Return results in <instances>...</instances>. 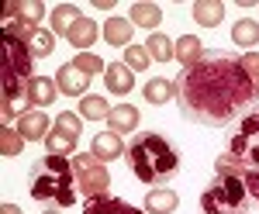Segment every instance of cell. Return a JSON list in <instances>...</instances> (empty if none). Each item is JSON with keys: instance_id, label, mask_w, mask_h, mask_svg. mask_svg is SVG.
Wrapping results in <instances>:
<instances>
[{"instance_id": "obj_1", "label": "cell", "mask_w": 259, "mask_h": 214, "mask_svg": "<svg viewBox=\"0 0 259 214\" xmlns=\"http://www.w3.org/2000/svg\"><path fill=\"white\" fill-rule=\"evenodd\" d=\"M177 87L180 114L204 128H225L256 100V83L245 76L239 59L204 56V62L183 69Z\"/></svg>"}, {"instance_id": "obj_2", "label": "cell", "mask_w": 259, "mask_h": 214, "mask_svg": "<svg viewBox=\"0 0 259 214\" xmlns=\"http://www.w3.org/2000/svg\"><path fill=\"white\" fill-rule=\"evenodd\" d=\"M0 114L4 124H11V117H24L28 104V87H31V45L11 35L7 28L0 31Z\"/></svg>"}, {"instance_id": "obj_3", "label": "cell", "mask_w": 259, "mask_h": 214, "mask_svg": "<svg viewBox=\"0 0 259 214\" xmlns=\"http://www.w3.org/2000/svg\"><path fill=\"white\" fill-rule=\"evenodd\" d=\"M128 162L142 183L149 187H166L180 169V152L159 135V132H142L128 142Z\"/></svg>"}, {"instance_id": "obj_4", "label": "cell", "mask_w": 259, "mask_h": 214, "mask_svg": "<svg viewBox=\"0 0 259 214\" xmlns=\"http://www.w3.org/2000/svg\"><path fill=\"white\" fill-rule=\"evenodd\" d=\"M31 200L41 204H56V207H69L76 200V176H73V162L66 156H45L31 166V187H28Z\"/></svg>"}, {"instance_id": "obj_5", "label": "cell", "mask_w": 259, "mask_h": 214, "mask_svg": "<svg viewBox=\"0 0 259 214\" xmlns=\"http://www.w3.org/2000/svg\"><path fill=\"white\" fill-rule=\"evenodd\" d=\"M259 166V114L242 117L239 132L228 138V152L218 159V173H245Z\"/></svg>"}, {"instance_id": "obj_6", "label": "cell", "mask_w": 259, "mask_h": 214, "mask_svg": "<svg viewBox=\"0 0 259 214\" xmlns=\"http://www.w3.org/2000/svg\"><path fill=\"white\" fill-rule=\"evenodd\" d=\"M204 214H249V194L239 173H218L211 187L200 194Z\"/></svg>"}, {"instance_id": "obj_7", "label": "cell", "mask_w": 259, "mask_h": 214, "mask_svg": "<svg viewBox=\"0 0 259 214\" xmlns=\"http://www.w3.org/2000/svg\"><path fill=\"white\" fill-rule=\"evenodd\" d=\"M45 18V4L41 0H11L7 7H4V28L11 31V35H18L21 41H28L31 45V38L38 35V21Z\"/></svg>"}, {"instance_id": "obj_8", "label": "cell", "mask_w": 259, "mask_h": 214, "mask_svg": "<svg viewBox=\"0 0 259 214\" xmlns=\"http://www.w3.org/2000/svg\"><path fill=\"white\" fill-rule=\"evenodd\" d=\"M69 162H73V176H76V190H80L87 200L107 194L111 173H107V166H104L100 159H94L90 152H76V156H69Z\"/></svg>"}, {"instance_id": "obj_9", "label": "cell", "mask_w": 259, "mask_h": 214, "mask_svg": "<svg viewBox=\"0 0 259 214\" xmlns=\"http://www.w3.org/2000/svg\"><path fill=\"white\" fill-rule=\"evenodd\" d=\"M56 87H59L66 97H87V87H90V76L83 73L76 62H62L56 69Z\"/></svg>"}, {"instance_id": "obj_10", "label": "cell", "mask_w": 259, "mask_h": 214, "mask_svg": "<svg viewBox=\"0 0 259 214\" xmlns=\"http://www.w3.org/2000/svg\"><path fill=\"white\" fill-rule=\"evenodd\" d=\"M14 128L24 135V142H38V138H49L52 121H49V114H45V111H28V114L21 117Z\"/></svg>"}, {"instance_id": "obj_11", "label": "cell", "mask_w": 259, "mask_h": 214, "mask_svg": "<svg viewBox=\"0 0 259 214\" xmlns=\"http://www.w3.org/2000/svg\"><path fill=\"white\" fill-rule=\"evenodd\" d=\"M104 83H107V90L118 94V97H124V94L135 90V76H132V69L121 66V62H111V66L104 69Z\"/></svg>"}, {"instance_id": "obj_12", "label": "cell", "mask_w": 259, "mask_h": 214, "mask_svg": "<svg viewBox=\"0 0 259 214\" xmlns=\"http://www.w3.org/2000/svg\"><path fill=\"white\" fill-rule=\"evenodd\" d=\"M107 128L114 132V135H124V132H135L139 128V107H132V104H114L111 107V114H107Z\"/></svg>"}, {"instance_id": "obj_13", "label": "cell", "mask_w": 259, "mask_h": 214, "mask_svg": "<svg viewBox=\"0 0 259 214\" xmlns=\"http://www.w3.org/2000/svg\"><path fill=\"white\" fill-rule=\"evenodd\" d=\"M121 152H128V149L121 145V135H114V132H100V135L94 138V145H90V156L100 159V162L121 159Z\"/></svg>"}, {"instance_id": "obj_14", "label": "cell", "mask_w": 259, "mask_h": 214, "mask_svg": "<svg viewBox=\"0 0 259 214\" xmlns=\"http://www.w3.org/2000/svg\"><path fill=\"white\" fill-rule=\"evenodd\" d=\"M173 49H177V59L183 62V69L204 62V45H200L197 35H180V38L173 41Z\"/></svg>"}, {"instance_id": "obj_15", "label": "cell", "mask_w": 259, "mask_h": 214, "mask_svg": "<svg viewBox=\"0 0 259 214\" xmlns=\"http://www.w3.org/2000/svg\"><path fill=\"white\" fill-rule=\"evenodd\" d=\"M225 21V4L221 0H197L194 4V24L200 28H218Z\"/></svg>"}, {"instance_id": "obj_16", "label": "cell", "mask_w": 259, "mask_h": 214, "mask_svg": "<svg viewBox=\"0 0 259 214\" xmlns=\"http://www.w3.org/2000/svg\"><path fill=\"white\" fill-rule=\"evenodd\" d=\"M80 7L76 4H59V7H52V14H49V21H52V35H69L73 31V24L80 21Z\"/></svg>"}, {"instance_id": "obj_17", "label": "cell", "mask_w": 259, "mask_h": 214, "mask_svg": "<svg viewBox=\"0 0 259 214\" xmlns=\"http://www.w3.org/2000/svg\"><path fill=\"white\" fill-rule=\"evenodd\" d=\"M83 214H142L139 207H132V204H124L118 197H94V200H87V207Z\"/></svg>"}, {"instance_id": "obj_18", "label": "cell", "mask_w": 259, "mask_h": 214, "mask_svg": "<svg viewBox=\"0 0 259 214\" xmlns=\"http://www.w3.org/2000/svg\"><path fill=\"white\" fill-rule=\"evenodd\" d=\"M180 204L177 190H169V187H156L152 194L145 197V211L149 214H173Z\"/></svg>"}, {"instance_id": "obj_19", "label": "cell", "mask_w": 259, "mask_h": 214, "mask_svg": "<svg viewBox=\"0 0 259 214\" xmlns=\"http://www.w3.org/2000/svg\"><path fill=\"white\" fill-rule=\"evenodd\" d=\"M66 41H69L73 49H80V52L94 49V41H97V24H94L90 18H80L76 24H73V31L66 35Z\"/></svg>"}, {"instance_id": "obj_20", "label": "cell", "mask_w": 259, "mask_h": 214, "mask_svg": "<svg viewBox=\"0 0 259 214\" xmlns=\"http://www.w3.org/2000/svg\"><path fill=\"white\" fill-rule=\"evenodd\" d=\"M56 79H49V76H35L31 79V87H28V104H35V111H41L45 104H52L56 100Z\"/></svg>"}, {"instance_id": "obj_21", "label": "cell", "mask_w": 259, "mask_h": 214, "mask_svg": "<svg viewBox=\"0 0 259 214\" xmlns=\"http://www.w3.org/2000/svg\"><path fill=\"white\" fill-rule=\"evenodd\" d=\"M128 21L139 24V28H159L162 24V11H159V4H145V0H139V4H132Z\"/></svg>"}, {"instance_id": "obj_22", "label": "cell", "mask_w": 259, "mask_h": 214, "mask_svg": "<svg viewBox=\"0 0 259 214\" xmlns=\"http://www.w3.org/2000/svg\"><path fill=\"white\" fill-rule=\"evenodd\" d=\"M142 97H145V104H169V100L177 97V87L169 83V79H162V76H156V79H149L145 83V90H142Z\"/></svg>"}, {"instance_id": "obj_23", "label": "cell", "mask_w": 259, "mask_h": 214, "mask_svg": "<svg viewBox=\"0 0 259 214\" xmlns=\"http://www.w3.org/2000/svg\"><path fill=\"white\" fill-rule=\"evenodd\" d=\"M232 41L239 45V49H256L259 45V21L252 18H242L232 24Z\"/></svg>"}, {"instance_id": "obj_24", "label": "cell", "mask_w": 259, "mask_h": 214, "mask_svg": "<svg viewBox=\"0 0 259 214\" xmlns=\"http://www.w3.org/2000/svg\"><path fill=\"white\" fill-rule=\"evenodd\" d=\"M45 149H49V156H76V138L52 124V132L45 138Z\"/></svg>"}, {"instance_id": "obj_25", "label": "cell", "mask_w": 259, "mask_h": 214, "mask_svg": "<svg viewBox=\"0 0 259 214\" xmlns=\"http://www.w3.org/2000/svg\"><path fill=\"white\" fill-rule=\"evenodd\" d=\"M132 31H135V24L128 18H111L104 24V38L111 45H132Z\"/></svg>"}, {"instance_id": "obj_26", "label": "cell", "mask_w": 259, "mask_h": 214, "mask_svg": "<svg viewBox=\"0 0 259 214\" xmlns=\"http://www.w3.org/2000/svg\"><path fill=\"white\" fill-rule=\"evenodd\" d=\"M107 114H111V107H107V100L97 97V94H87V97L80 100V117H87V121H107Z\"/></svg>"}, {"instance_id": "obj_27", "label": "cell", "mask_w": 259, "mask_h": 214, "mask_svg": "<svg viewBox=\"0 0 259 214\" xmlns=\"http://www.w3.org/2000/svg\"><path fill=\"white\" fill-rule=\"evenodd\" d=\"M145 49H149V56L156 59V62H169V59H177V49H173V41L166 38V35H149V41H145Z\"/></svg>"}, {"instance_id": "obj_28", "label": "cell", "mask_w": 259, "mask_h": 214, "mask_svg": "<svg viewBox=\"0 0 259 214\" xmlns=\"http://www.w3.org/2000/svg\"><path fill=\"white\" fill-rule=\"evenodd\" d=\"M21 149H24V135H21L18 128L4 124V128H0V156L11 159V156H18Z\"/></svg>"}, {"instance_id": "obj_29", "label": "cell", "mask_w": 259, "mask_h": 214, "mask_svg": "<svg viewBox=\"0 0 259 214\" xmlns=\"http://www.w3.org/2000/svg\"><path fill=\"white\" fill-rule=\"evenodd\" d=\"M149 49L145 45H128L124 49V66L132 69V73H142V69H149Z\"/></svg>"}, {"instance_id": "obj_30", "label": "cell", "mask_w": 259, "mask_h": 214, "mask_svg": "<svg viewBox=\"0 0 259 214\" xmlns=\"http://www.w3.org/2000/svg\"><path fill=\"white\" fill-rule=\"evenodd\" d=\"M73 62L80 66V69L87 73V76H94V73H104V69H107V66L100 62V56H94V52H80V56L73 59Z\"/></svg>"}, {"instance_id": "obj_31", "label": "cell", "mask_w": 259, "mask_h": 214, "mask_svg": "<svg viewBox=\"0 0 259 214\" xmlns=\"http://www.w3.org/2000/svg\"><path fill=\"white\" fill-rule=\"evenodd\" d=\"M242 176V183H245V194H249V200L259 207V166H252V169H245Z\"/></svg>"}, {"instance_id": "obj_32", "label": "cell", "mask_w": 259, "mask_h": 214, "mask_svg": "<svg viewBox=\"0 0 259 214\" xmlns=\"http://www.w3.org/2000/svg\"><path fill=\"white\" fill-rule=\"evenodd\" d=\"M31 56H38V59L52 56V31H38L31 38Z\"/></svg>"}, {"instance_id": "obj_33", "label": "cell", "mask_w": 259, "mask_h": 214, "mask_svg": "<svg viewBox=\"0 0 259 214\" xmlns=\"http://www.w3.org/2000/svg\"><path fill=\"white\" fill-rule=\"evenodd\" d=\"M239 66L245 69V76L252 79V83L259 79V56H256V52H245V56L239 59Z\"/></svg>"}, {"instance_id": "obj_34", "label": "cell", "mask_w": 259, "mask_h": 214, "mask_svg": "<svg viewBox=\"0 0 259 214\" xmlns=\"http://www.w3.org/2000/svg\"><path fill=\"white\" fill-rule=\"evenodd\" d=\"M0 214H21L18 204H0Z\"/></svg>"}, {"instance_id": "obj_35", "label": "cell", "mask_w": 259, "mask_h": 214, "mask_svg": "<svg viewBox=\"0 0 259 214\" xmlns=\"http://www.w3.org/2000/svg\"><path fill=\"white\" fill-rule=\"evenodd\" d=\"M45 214H59V211H45Z\"/></svg>"}, {"instance_id": "obj_36", "label": "cell", "mask_w": 259, "mask_h": 214, "mask_svg": "<svg viewBox=\"0 0 259 214\" xmlns=\"http://www.w3.org/2000/svg\"><path fill=\"white\" fill-rule=\"evenodd\" d=\"M256 90H259V79H256Z\"/></svg>"}]
</instances>
